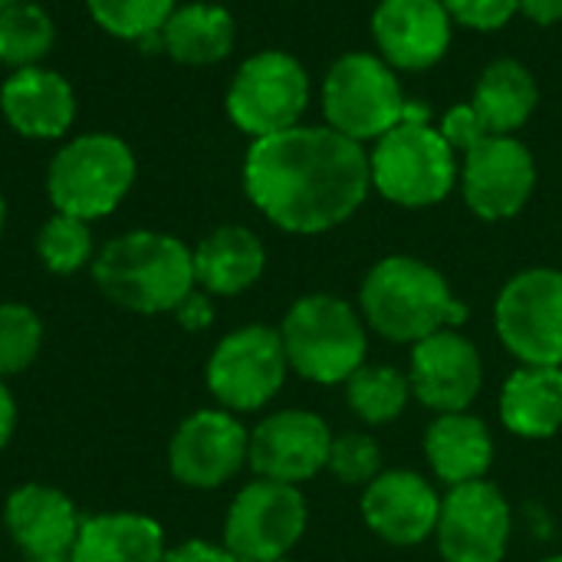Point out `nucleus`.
<instances>
[{"label":"nucleus","mask_w":562,"mask_h":562,"mask_svg":"<svg viewBox=\"0 0 562 562\" xmlns=\"http://www.w3.org/2000/svg\"><path fill=\"white\" fill-rule=\"evenodd\" d=\"M412 395L438 412H468L484 385V362L474 342H468L458 329H441L422 342H415L412 369H408Z\"/></svg>","instance_id":"16"},{"label":"nucleus","mask_w":562,"mask_h":562,"mask_svg":"<svg viewBox=\"0 0 562 562\" xmlns=\"http://www.w3.org/2000/svg\"><path fill=\"white\" fill-rule=\"evenodd\" d=\"M53 43H56V23L40 3L20 0L0 10V63L10 66V72L26 66H43Z\"/></svg>","instance_id":"27"},{"label":"nucleus","mask_w":562,"mask_h":562,"mask_svg":"<svg viewBox=\"0 0 562 562\" xmlns=\"http://www.w3.org/2000/svg\"><path fill=\"white\" fill-rule=\"evenodd\" d=\"M135 184V155L112 132H82L49 161L46 194L59 214L79 221L109 217Z\"/></svg>","instance_id":"4"},{"label":"nucleus","mask_w":562,"mask_h":562,"mask_svg":"<svg viewBox=\"0 0 562 562\" xmlns=\"http://www.w3.org/2000/svg\"><path fill=\"white\" fill-rule=\"evenodd\" d=\"M451 26L441 0H382L372 13L379 56L392 69L418 72L441 63L451 46Z\"/></svg>","instance_id":"17"},{"label":"nucleus","mask_w":562,"mask_h":562,"mask_svg":"<svg viewBox=\"0 0 562 562\" xmlns=\"http://www.w3.org/2000/svg\"><path fill=\"white\" fill-rule=\"evenodd\" d=\"M372 188L369 151L329 125H293L250 142L244 191L286 234H323L349 221Z\"/></svg>","instance_id":"1"},{"label":"nucleus","mask_w":562,"mask_h":562,"mask_svg":"<svg viewBox=\"0 0 562 562\" xmlns=\"http://www.w3.org/2000/svg\"><path fill=\"white\" fill-rule=\"evenodd\" d=\"M501 422L517 438H553L562 428V366H520L504 382Z\"/></svg>","instance_id":"24"},{"label":"nucleus","mask_w":562,"mask_h":562,"mask_svg":"<svg viewBox=\"0 0 562 562\" xmlns=\"http://www.w3.org/2000/svg\"><path fill=\"white\" fill-rule=\"evenodd\" d=\"M13 428H16V402H13L10 389L3 385V379H0V451L10 445Z\"/></svg>","instance_id":"38"},{"label":"nucleus","mask_w":562,"mask_h":562,"mask_svg":"<svg viewBox=\"0 0 562 562\" xmlns=\"http://www.w3.org/2000/svg\"><path fill=\"white\" fill-rule=\"evenodd\" d=\"M329 471L342 481V484H372L382 474V448L359 431H346L339 438H333L329 448Z\"/></svg>","instance_id":"32"},{"label":"nucleus","mask_w":562,"mask_h":562,"mask_svg":"<svg viewBox=\"0 0 562 562\" xmlns=\"http://www.w3.org/2000/svg\"><path fill=\"white\" fill-rule=\"evenodd\" d=\"M540 89L533 72L517 59H494L474 86L471 109L487 135H514L537 112Z\"/></svg>","instance_id":"26"},{"label":"nucleus","mask_w":562,"mask_h":562,"mask_svg":"<svg viewBox=\"0 0 562 562\" xmlns=\"http://www.w3.org/2000/svg\"><path fill=\"white\" fill-rule=\"evenodd\" d=\"M435 537L445 562H501L510 543V507L487 481L458 484L441 501Z\"/></svg>","instance_id":"14"},{"label":"nucleus","mask_w":562,"mask_h":562,"mask_svg":"<svg viewBox=\"0 0 562 562\" xmlns=\"http://www.w3.org/2000/svg\"><path fill=\"white\" fill-rule=\"evenodd\" d=\"M43 346V323L23 303H0V379L23 372Z\"/></svg>","instance_id":"31"},{"label":"nucleus","mask_w":562,"mask_h":562,"mask_svg":"<svg viewBox=\"0 0 562 562\" xmlns=\"http://www.w3.org/2000/svg\"><path fill=\"white\" fill-rule=\"evenodd\" d=\"M323 112L329 128L352 142H379L408 119H428V109L405 102L395 69L372 53L339 56L323 82Z\"/></svg>","instance_id":"5"},{"label":"nucleus","mask_w":562,"mask_h":562,"mask_svg":"<svg viewBox=\"0 0 562 562\" xmlns=\"http://www.w3.org/2000/svg\"><path fill=\"white\" fill-rule=\"evenodd\" d=\"M26 562H69V553H63V557H26Z\"/></svg>","instance_id":"39"},{"label":"nucleus","mask_w":562,"mask_h":562,"mask_svg":"<svg viewBox=\"0 0 562 562\" xmlns=\"http://www.w3.org/2000/svg\"><path fill=\"white\" fill-rule=\"evenodd\" d=\"M425 458L431 471L451 487L484 481L494 461V438L487 425L468 412L438 415L425 435Z\"/></svg>","instance_id":"23"},{"label":"nucleus","mask_w":562,"mask_h":562,"mask_svg":"<svg viewBox=\"0 0 562 562\" xmlns=\"http://www.w3.org/2000/svg\"><path fill=\"white\" fill-rule=\"evenodd\" d=\"M3 524L26 557H63L72 550L82 517L63 491L49 484H23L3 504Z\"/></svg>","instance_id":"20"},{"label":"nucleus","mask_w":562,"mask_h":562,"mask_svg":"<svg viewBox=\"0 0 562 562\" xmlns=\"http://www.w3.org/2000/svg\"><path fill=\"white\" fill-rule=\"evenodd\" d=\"M0 115L23 138H63L76 125V89L49 66L13 69L0 86Z\"/></svg>","instance_id":"18"},{"label":"nucleus","mask_w":562,"mask_h":562,"mask_svg":"<svg viewBox=\"0 0 562 562\" xmlns=\"http://www.w3.org/2000/svg\"><path fill=\"white\" fill-rule=\"evenodd\" d=\"M520 13L540 26L562 23V0H520Z\"/></svg>","instance_id":"37"},{"label":"nucleus","mask_w":562,"mask_h":562,"mask_svg":"<svg viewBox=\"0 0 562 562\" xmlns=\"http://www.w3.org/2000/svg\"><path fill=\"white\" fill-rule=\"evenodd\" d=\"M250 451L247 428L224 408L194 412L178 425L168 445L171 477L194 491H214L227 484L244 464Z\"/></svg>","instance_id":"13"},{"label":"nucleus","mask_w":562,"mask_h":562,"mask_svg":"<svg viewBox=\"0 0 562 562\" xmlns=\"http://www.w3.org/2000/svg\"><path fill=\"white\" fill-rule=\"evenodd\" d=\"M3 224H7V201H3V194H0V234H3Z\"/></svg>","instance_id":"40"},{"label":"nucleus","mask_w":562,"mask_h":562,"mask_svg":"<svg viewBox=\"0 0 562 562\" xmlns=\"http://www.w3.org/2000/svg\"><path fill=\"white\" fill-rule=\"evenodd\" d=\"M280 339L290 369L316 385H346L369 349L359 313L329 293L296 300L280 323Z\"/></svg>","instance_id":"6"},{"label":"nucleus","mask_w":562,"mask_h":562,"mask_svg":"<svg viewBox=\"0 0 562 562\" xmlns=\"http://www.w3.org/2000/svg\"><path fill=\"white\" fill-rule=\"evenodd\" d=\"M359 303L379 336L412 346L468 319V306L451 293L448 280L418 257L379 260L362 280Z\"/></svg>","instance_id":"3"},{"label":"nucleus","mask_w":562,"mask_h":562,"mask_svg":"<svg viewBox=\"0 0 562 562\" xmlns=\"http://www.w3.org/2000/svg\"><path fill=\"white\" fill-rule=\"evenodd\" d=\"M267 267V250L250 227L224 224L194 247V283L207 296H237L250 290Z\"/></svg>","instance_id":"21"},{"label":"nucleus","mask_w":562,"mask_h":562,"mask_svg":"<svg viewBox=\"0 0 562 562\" xmlns=\"http://www.w3.org/2000/svg\"><path fill=\"white\" fill-rule=\"evenodd\" d=\"M161 562H240L224 543H207V540H188L175 550H165Z\"/></svg>","instance_id":"35"},{"label":"nucleus","mask_w":562,"mask_h":562,"mask_svg":"<svg viewBox=\"0 0 562 562\" xmlns=\"http://www.w3.org/2000/svg\"><path fill=\"white\" fill-rule=\"evenodd\" d=\"M448 16L468 30H501L510 23V16L520 10V0H441Z\"/></svg>","instance_id":"33"},{"label":"nucleus","mask_w":562,"mask_h":562,"mask_svg":"<svg viewBox=\"0 0 562 562\" xmlns=\"http://www.w3.org/2000/svg\"><path fill=\"white\" fill-rule=\"evenodd\" d=\"M175 316H178V323L188 329V333H201V329H207L211 323H214V306H211V300H207V293L201 290H194L188 300H181V306L175 310Z\"/></svg>","instance_id":"36"},{"label":"nucleus","mask_w":562,"mask_h":562,"mask_svg":"<svg viewBox=\"0 0 562 562\" xmlns=\"http://www.w3.org/2000/svg\"><path fill=\"white\" fill-rule=\"evenodd\" d=\"M36 257L56 277H69L82 267H92L95 240H92L89 221L56 211L36 234Z\"/></svg>","instance_id":"29"},{"label":"nucleus","mask_w":562,"mask_h":562,"mask_svg":"<svg viewBox=\"0 0 562 562\" xmlns=\"http://www.w3.org/2000/svg\"><path fill=\"white\" fill-rule=\"evenodd\" d=\"M438 132L448 138V145H451L454 151H468V148H474V145L487 135V128L481 125V119L474 115L471 105H454V109H448Z\"/></svg>","instance_id":"34"},{"label":"nucleus","mask_w":562,"mask_h":562,"mask_svg":"<svg viewBox=\"0 0 562 562\" xmlns=\"http://www.w3.org/2000/svg\"><path fill=\"white\" fill-rule=\"evenodd\" d=\"M543 562H562V557H550V560H543Z\"/></svg>","instance_id":"42"},{"label":"nucleus","mask_w":562,"mask_h":562,"mask_svg":"<svg viewBox=\"0 0 562 562\" xmlns=\"http://www.w3.org/2000/svg\"><path fill=\"white\" fill-rule=\"evenodd\" d=\"M102 296L128 313H175L194 283V250L161 231H128L112 237L92 260Z\"/></svg>","instance_id":"2"},{"label":"nucleus","mask_w":562,"mask_h":562,"mask_svg":"<svg viewBox=\"0 0 562 562\" xmlns=\"http://www.w3.org/2000/svg\"><path fill=\"white\" fill-rule=\"evenodd\" d=\"M237 40L234 16L204 0L178 3L161 30V53L181 66H214L231 56Z\"/></svg>","instance_id":"25"},{"label":"nucleus","mask_w":562,"mask_h":562,"mask_svg":"<svg viewBox=\"0 0 562 562\" xmlns=\"http://www.w3.org/2000/svg\"><path fill=\"white\" fill-rule=\"evenodd\" d=\"M412 398V382L392 366H362L346 379V402L366 425L395 422Z\"/></svg>","instance_id":"28"},{"label":"nucleus","mask_w":562,"mask_h":562,"mask_svg":"<svg viewBox=\"0 0 562 562\" xmlns=\"http://www.w3.org/2000/svg\"><path fill=\"white\" fill-rule=\"evenodd\" d=\"M273 562H290V560H273Z\"/></svg>","instance_id":"43"},{"label":"nucleus","mask_w":562,"mask_h":562,"mask_svg":"<svg viewBox=\"0 0 562 562\" xmlns=\"http://www.w3.org/2000/svg\"><path fill=\"white\" fill-rule=\"evenodd\" d=\"M441 514V497L435 487L412 471H385L362 494V517L382 540L395 547L425 543Z\"/></svg>","instance_id":"19"},{"label":"nucleus","mask_w":562,"mask_h":562,"mask_svg":"<svg viewBox=\"0 0 562 562\" xmlns=\"http://www.w3.org/2000/svg\"><path fill=\"white\" fill-rule=\"evenodd\" d=\"M310 102V76L303 63L283 49H260L247 56L227 86V119L244 135L267 138L300 125Z\"/></svg>","instance_id":"8"},{"label":"nucleus","mask_w":562,"mask_h":562,"mask_svg":"<svg viewBox=\"0 0 562 562\" xmlns=\"http://www.w3.org/2000/svg\"><path fill=\"white\" fill-rule=\"evenodd\" d=\"M372 188L402 207H431L458 181V158L448 138L428 119H408L385 132L369 151Z\"/></svg>","instance_id":"7"},{"label":"nucleus","mask_w":562,"mask_h":562,"mask_svg":"<svg viewBox=\"0 0 562 562\" xmlns=\"http://www.w3.org/2000/svg\"><path fill=\"white\" fill-rule=\"evenodd\" d=\"M165 530L145 514H95L82 517L69 562H161Z\"/></svg>","instance_id":"22"},{"label":"nucleus","mask_w":562,"mask_h":562,"mask_svg":"<svg viewBox=\"0 0 562 562\" xmlns=\"http://www.w3.org/2000/svg\"><path fill=\"white\" fill-rule=\"evenodd\" d=\"M13 3H20V0H0V10H7V7H13Z\"/></svg>","instance_id":"41"},{"label":"nucleus","mask_w":562,"mask_h":562,"mask_svg":"<svg viewBox=\"0 0 562 562\" xmlns=\"http://www.w3.org/2000/svg\"><path fill=\"white\" fill-rule=\"evenodd\" d=\"M306 530V497L293 484L257 477L231 501L224 547L240 562L286 560Z\"/></svg>","instance_id":"11"},{"label":"nucleus","mask_w":562,"mask_h":562,"mask_svg":"<svg viewBox=\"0 0 562 562\" xmlns=\"http://www.w3.org/2000/svg\"><path fill=\"white\" fill-rule=\"evenodd\" d=\"M333 435L329 425L300 408L273 412L250 431L247 464L257 477L280 481V484H303L313 481L323 468H329Z\"/></svg>","instance_id":"15"},{"label":"nucleus","mask_w":562,"mask_h":562,"mask_svg":"<svg viewBox=\"0 0 562 562\" xmlns=\"http://www.w3.org/2000/svg\"><path fill=\"white\" fill-rule=\"evenodd\" d=\"M494 323L524 366H562V270L517 273L497 296Z\"/></svg>","instance_id":"10"},{"label":"nucleus","mask_w":562,"mask_h":562,"mask_svg":"<svg viewBox=\"0 0 562 562\" xmlns=\"http://www.w3.org/2000/svg\"><path fill=\"white\" fill-rule=\"evenodd\" d=\"M290 372L280 329L244 326L227 333L207 359V392L224 412H257L283 389Z\"/></svg>","instance_id":"9"},{"label":"nucleus","mask_w":562,"mask_h":562,"mask_svg":"<svg viewBox=\"0 0 562 562\" xmlns=\"http://www.w3.org/2000/svg\"><path fill=\"white\" fill-rule=\"evenodd\" d=\"M537 188V161L514 135H484L464 151L461 191L468 207L484 221L520 214Z\"/></svg>","instance_id":"12"},{"label":"nucleus","mask_w":562,"mask_h":562,"mask_svg":"<svg viewBox=\"0 0 562 562\" xmlns=\"http://www.w3.org/2000/svg\"><path fill=\"white\" fill-rule=\"evenodd\" d=\"M178 0H86V10L99 30L115 40L142 43L158 36L175 13Z\"/></svg>","instance_id":"30"}]
</instances>
